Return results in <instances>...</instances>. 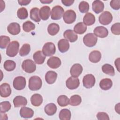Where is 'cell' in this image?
<instances>
[{"mask_svg":"<svg viewBox=\"0 0 120 120\" xmlns=\"http://www.w3.org/2000/svg\"><path fill=\"white\" fill-rule=\"evenodd\" d=\"M82 102V98L78 95L72 96L70 99L69 104L72 106H77L79 105Z\"/></svg>","mask_w":120,"mask_h":120,"instance_id":"35","label":"cell"},{"mask_svg":"<svg viewBox=\"0 0 120 120\" xmlns=\"http://www.w3.org/2000/svg\"><path fill=\"white\" fill-rule=\"evenodd\" d=\"M111 30L112 34L119 35L120 34V23L117 22L113 24L111 28Z\"/></svg>","mask_w":120,"mask_h":120,"instance_id":"44","label":"cell"},{"mask_svg":"<svg viewBox=\"0 0 120 120\" xmlns=\"http://www.w3.org/2000/svg\"><path fill=\"white\" fill-rule=\"evenodd\" d=\"M64 37L70 42H75L78 38L77 35L72 30H67L63 33Z\"/></svg>","mask_w":120,"mask_h":120,"instance_id":"21","label":"cell"},{"mask_svg":"<svg viewBox=\"0 0 120 120\" xmlns=\"http://www.w3.org/2000/svg\"><path fill=\"white\" fill-rule=\"evenodd\" d=\"M94 34L98 37L100 38H105L108 35V30L103 26H98L94 30Z\"/></svg>","mask_w":120,"mask_h":120,"instance_id":"12","label":"cell"},{"mask_svg":"<svg viewBox=\"0 0 120 120\" xmlns=\"http://www.w3.org/2000/svg\"><path fill=\"white\" fill-rule=\"evenodd\" d=\"M18 2L21 6L28 5L30 2V0H18Z\"/></svg>","mask_w":120,"mask_h":120,"instance_id":"48","label":"cell"},{"mask_svg":"<svg viewBox=\"0 0 120 120\" xmlns=\"http://www.w3.org/2000/svg\"><path fill=\"white\" fill-rule=\"evenodd\" d=\"M69 99L66 95H60L57 98V102L59 105L61 107L68 105L69 104Z\"/></svg>","mask_w":120,"mask_h":120,"instance_id":"37","label":"cell"},{"mask_svg":"<svg viewBox=\"0 0 120 120\" xmlns=\"http://www.w3.org/2000/svg\"><path fill=\"white\" fill-rule=\"evenodd\" d=\"M112 86V81L109 78H104L101 80L99 82L100 88L105 90H109Z\"/></svg>","mask_w":120,"mask_h":120,"instance_id":"27","label":"cell"},{"mask_svg":"<svg viewBox=\"0 0 120 120\" xmlns=\"http://www.w3.org/2000/svg\"><path fill=\"white\" fill-rule=\"evenodd\" d=\"M61 64V61L60 59L55 56H52L50 57L47 61V65L52 68L55 69L58 68Z\"/></svg>","mask_w":120,"mask_h":120,"instance_id":"13","label":"cell"},{"mask_svg":"<svg viewBox=\"0 0 120 120\" xmlns=\"http://www.w3.org/2000/svg\"><path fill=\"white\" fill-rule=\"evenodd\" d=\"M96 82L95 76L92 74H87L85 75L82 79L83 86L87 89H90L93 87Z\"/></svg>","mask_w":120,"mask_h":120,"instance_id":"8","label":"cell"},{"mask_svg":"<svg viewBox=\"0 0 120 120\" xmlns=\"http://www.w3.org/2000/svg\"><path fill=\"white\" fill-rule=\"evenodd\" d=\"M10 38L7 36H0V47L5 49L10 42Z\"/></svg>","mask_w":120,"mask_h":120,"instance_id":"42","label":"cell"},{"mask_svg":"<svg viewBox=\"0 0 120 120\" xmlns=\"http://www.w3.org/2000/svg\"><path fill=\"white\" fill-rule=\"evenodd\" d=\"M53 0H40V1L43 3V4H49L50 3H51L52 2Z\"/></svg>","mask_w":120,"mask_h":120,"instance_id":"51","label":"cell"},{"mask_svg":"<svg viewBox=\"0 0 120 120\" xmlns=\"http://www.w3.org/2000/svg\"><path fill=\"white\" fill-rule=\"evenodd\" d=\"M89 3L85 1H81L79 5V9L82 13L88 12L89 10Z\"/></svg>","mask_w":120,"mask_h":120,"instance_id":"43","label":"cell"},{"mask_svg":"<svg viewBox=\"0 0 120 120\" xmlns=\"http://www.w3.org/2000/svg\"><path fill=\"white\" fill-rule=\"evenodd\" d=\"M17 17L20 19H25L28 17V13L27 10L25 8H21L18 9L17 12Z\"/></svg>","mask_w":120,"mask_h":120,"instance_id":"39","label":"cell"},{"mask_svg":"<svg viewBox=\"0 0 120 120\" xmlns=\"http://www.w3.org/2000/svg\"><path fill=\"white\" fill-rule=\"evenodd\" d=\"M26 82L25 78L22 76H17L14 79L13 85L14 88L18 90L23 89L26 86Z\"/></svg>","mask_w":120,"mask_h":120,"instance_id":"7","label":"cell"},{"mask_svg":"<svg viewBox=\"0 0 120 120\" xmlns=\"http://www.w3.org/2000/svg\"><path fill=\"white\" fill-rule=\"evenodd\" d=\"M20 115L21 117L25 119L31 118L34 115V111L30 108L22 106L20 110Z\"/></svg>","mask_w":120,"mask_h":120,"instance_id":"16","label":"cell"},{"mask_svg":"<svg viewBox=\"0 0 120 120\" xmlns=\"http://www.w3.org/2000/svg\"><path fill=\"white\" fill-rule=\"evenodd\" d=\"M61 2L66 6H70L74 2V0H62Z\"/></svg>","mask_w":120,"mask_h":120,"instance_id":"47","label":"cell"},{"mask_svg":"<svg viewBox=\"0 0 120 120\" xmlns=\"http://www.w3.org/2000/svg\"><path fill=\"white\" fill-rule=\"evenodd\" d=\"M97 118L99 120H109L108 115L105 112H99L97 114Z\"/></svg>","mask_w":120,"mask_h":120,"instance_id":"45","label":"cell"},{"mask_svg":"<svg viewBox=\"0 0 120 120\" xmlns=\"http://www.w3.org/2000/svg\"><path fill=\"white\" fill-rule=\"evenodd\" d=\"M110 6L114 10H118L120 8V0H112L110 2Z\"/></svg>","mask_w":120,"mask_h":120,"instance_id":"46","label":"cell"},{"mask_svg":"<svg viewBox=\"0 0 120 120\" xmlns=\"http://www.w3.org/2000/svg\"><path fill=\"white\" fill-rule=\"evenodd\" d=\"M120 58H118L115 60V62H114L115 66L116 67V68L119 72H120V69H119V68H120Z\"/></svg>","mask_w":120,"mask_h":120,"instance_id":"49","label":"cell"},{"mask_svg":"<svg viewBox=\"0 0 120 120\" xmlns=\"http://www.w3.org/2000/svg\"><path fill=\"white\" fill-rule=\"evenodd\" d=\"M64 10L62 7L59 5L54 6L51 11V18L54 20H58L61 19L64 15Z\"/></svg>","mask_w":120,"mask_h":120,"instance_id":"5","label":"cell"},{"mask_svg":"<svg viewBox=\"0 0 120 120\" xmlns=\"http://www.w3.org/2000/svg\"><path fill=\"white\" fill-rule=\"evenodd\" d=\"M30 51V46L29 44H24L21 47L19 54L20 56L23 57L27 55Z\"/></svg>","mask_w":120,"mask_h":120,"instance_id":"40","label":"cell"},{"mask_svg":"<svg viewBox=\"0 0 120 120\" xmlns=\"http://www.w3.org/2000/svg\"><path fill=\"white\" fill-rule=\"evenodd\" d=\"M51 12L50 8L47 6H45L41 8L39 10V15L40 18L44 20H47L50 16Z\"/></svg>","mask_w":120,"mask_h":120,"instance_id":"19","label":"cell"},{"mask_svg":"<svg viewBox=\"0 0 120 120\" xmlns=\"http://www.w3.org/2000/svg\"><path fill=\"white\" fill-rule=\"evenodd\" d=\"M33 58L36 64L40 65L44 62L45 59V56L43 54L42 51H38L34 53Z\"/></svg>","mask_w":120,"mask_h":120,"instance_id":"22","label":"cell"},{"mask_svg":"<svg viewBox=\"0 0 120 120\" xmlns=\"http://www.w3.org/2000/svg\"><path fill=\"white\" fill-rule=\"evenodd\" d=\"M92 9L96 14H99L102 12L104 9V3L99 0H94L92 4Z\"/></svg>","mask_w":120,"mask_h":120,"instance_id":"23","label":"cell"},{"mask_svg":"<svg viewBox=\"0 0 120 120\" xmlns=\"http://www.w3.org/2000/svg\"><path fill=\"white\" fill-rule=\"evenodd\" d=\"M95 17L93 14L91 13H86L83 18V23L85 25L90 26L93 24L95 22Z\"/></svg>","mask_w":120,"mask_h":120,"instance_id":"26","label":"cell"},{"mask_svg":"<svg viewBox=\"0 0 120 120\" xmlns=\"http://www.w3.org/2000/svg\"><path fill=\"white\" fill-rule=\"evenodd\" d=\"M112 14L107 11L103 12L99 16L98 20L99 22L104 25L110 24L112 20Z\"/></svg>","mask_w":120,"mask_h":120,"instance_id":"9","label":"cell"},{"mask_svg":"<svg viewBox=\"0 0 120 120\" xmlns=\"http://www.w3.org/2000/svg\"><path fill=\"white\" fill-rule=\"evenodd\" d=\"M30 18L36 22H39L41 18L39 15V10L38 8H33L30 11Z\"/></svg>","mask_w":120,"mask_h":120,"instance_id":"31","label":"cell"},{"mask_svg":"<svg viewBox=\"0 0 120 120\" xmlns=\"http://www.w3.org/2000/svg\"><path fill=\"white\" fill-rule=\"evenodd\" d=\"M98 41L97 37L92 33H89L85 35L83 38V42L88 47H91L96 45Z\"/></svg>","mask_w":120,"mask_h":120,"instance_id":"4","label":"cell"},{"mask_svg":"<svg viewBox=\"0 0 120 120\" xmlns=\"http://www.w3.org/2000/svg\"><path fill=\"white\" fill-rule=\"evenodd\" d=\"M60 30V26L59 24L55 23L50 24L47 27V31L51 36L56 35Z\"/></svg>","mask_w":120,"mask_h":120,"instance_id":"32","label":"cell"},{"mask_svg":"<svg viewBox=\"0 0 120 120\" xmlns=\"http://www.w3.org/2000/svg\"><path fill=\"white\" fill-rule=\"evenodd\" d=\"M57 111V106L54 103H49L45 107V112L49 116L54 115Z\"/></svg>","mask_w":120,"mask_h":120,"instance_id":"30","label":"cell"},{"mask_svg":"<svg viewBox=\"0 0 120 120\" xmlns=\"http://www.w3.org/2000/svg\"><path fill=\"white\" fill-rule=\"evenodd\" d=\"M56 47L52 42L46 43L42 48V52L45 56H51L55 54Z\"/></svg>","mask_w":120,"mask_h":120,"instance_id":"6","label":"cell"},{"mask_svg":"<svg viewBox=\"0 0 120 120\" xmlns=\"http://www.w3.org/2000/svg\"><path fill=\"white\" fill-rule=\"evenodd\" d=\"M0 96L3 98L9 97L11 94V89L9 84L3 83L0 86Z\"/></svg>","mask_w":120,"mask_h":120,"instance_id":"15","label":"cell"},{"mask_svg":"<svg viewBox=\"0 0 120 120\" xmlns=\"http://www.w3.org/2000/svg\"><path fill=\"white\" fill-rule=\"evenodd\" d=\"M67 87L70 90H74L77 88L80 85V81L77 77H70L66 82Z\"/></svg>","mask_w":120,"mask_h":120,"instance_id":"11","label":"cell"},{"mask_svg":"<svg viewBox=\"0 0 120 120\" xmlns=\"http://www.w3.org/2000/svg\"><path fill=\"white\" fill-rule=\"evenodd\" d=\"M42 85L41 79L38 76H32L29 80V88L31 90L36 91L39 90Z\"/></svg>","mask_w":120,"mask_h":120,"instance_id":"1","label":"cell"},{"mask_svg":"<svg viewBox=\"0 0 120 120\" xmlns=\"http://www.w3.org/2000/svg\"><path fill=\"white\" fill-rule=\"evenodd\" d=\"M13 104L15 107H19L21 106H24L27 104V99L23 96H16L13 99Z\"/></svg>","mask_w":120,"mask_h":120,"instance_id":"18","label":"cell"},{"mask_svg":"<svg viewBox=\"0 0 120 120\" xmlns=\"http://www.w3.org/2000/svg\"><path fill=\"white\" fill-rule=\"evenodd\" d=\"M0 113H5L11 109V105L9 101H3L0 103Z\"/></svg>","mask_w":120,"mask_h":120,"instance_id":"41","label":"cell"},{"mask_svg":"<svg viewBox=\"0 0 120 120\" xmlns=\"http://www.w3.org/2000/svg\"><path fill=\"white\" fill-rule=\"evenodd\" d=\"M82 65L78 63L74 64L70 68V73L72 77H78L82 72Z\"/></svg>","mask_w":120,"mask_h":120,"instance_id":"14","label":"cell"},{"mask_svg":"<svg viewBox=\"0 0 120 120\" xmlns=\"http://www.w3.org/2000/svg\"><path fill=\"white\" fill-rule=\"evenodd\" d=\"M57 74L53 71H48L45 75V80L46 82L49 84H53L56 80Z\"/></svg>","mask_w":120,"mask_h":120,"instance_id":"24","label":"cell"},{"mask_svg":"<svg viewBox=\"0 0 120 120\" xmlns=\"http://www.w3.org/2000/svg\"><path fill=\"white\" fill-rule=\"evenodd\" d=\"M59 116L60 120H70L71 117V113L69 110L63 109L60 111Z\"/></svg>","mask_w":120,"mask_h":120,"instance_id":"33","label":"cell"},{"mask_svg":"<svg viewBox=\"0 0 120 120\" xmlns=\"http://www.w3.org/2000/svg\"><path fill=\"white\" fill-rule=\"evenodd\" d=\"M59 50L62 53L68 51L69 48V43L66 39H61L58 43Z\"/></svg>","mask_w":120,"mask_h":120,"instance_id":"20","label":"cell"},{"mask_svg":"<svg viewBox=\"0 0 120 120\" xmlns=\"http://www.w3.org/2000/svg\"><path fill=\"white\" fill-rule=\"evenodd\" d=\"M120 103H118L115 106V110L118 114H120Z\"/></svg>","mask_w":120,"mask_h":120,"instance_id":"50","label":"cell"},{"mask_svg":"<svg viewBox=\"0 0 120 120\" xmlns=\"http://www.w3.org/2000/svg\"><path fill=\"white\" fill-rule=\"evenodd\" d=\"M22 68L25 72L32 73L35 71L36 69V65L32 60L27 59L24 60L22 62Z\"/></svg>","mask_w":120,"mask_h":120,"instance_id":"3","label":"cell"},{"mask_svg":"<svg viewBox=\"0 0 120 120\" xmlns=\"http://www.w3.org/2000/svg\"><path fill=\"white\" fill-rule=\"evenodd\" d=\"M7 30L11 35H16L20 32V26L16 22H12L8 26Z\"/></svg>","mask_w":120,"mask_h":120,"instance_id":"17","label":"cell"},{"mask_svg":"<svg viewBox=\"0 0 120 120\" xmlns=\"http://www.w3.org/2000/svg\"><path fill=\"white\" fill-rule=\"evenodd\" d=\"M23 30L26 32H29L35 29V25L32 22L27 21L24 22L22 25Z\"/></svg>","mask_w":120,"mask_h":120,"instance_id":"38","label":"cell"},{"mask_svg":"<svg viewBox=\"0 0 120 120\" xmlns=\"http://www.w3.org/2000/svg\"><path fill=\"white\" fill-rule=\"evenodd\" d=\"M87 27L82 22L77 23L74 27V31L78 34H82L86 31Z\"/></svg>","mask_w":120,"mask_h":120,"instance_id":"29","label":"cell"},{"mask_svg":"<svg viewBox=\"0 0 120 120\" xmlns=\"http://www.w3.org/2000/svg\"><path fill=\"white\" fill-rule=\"evenodd\" d=\"M4 68L8 71H13L16 67V64L15 61L12 60H7L4 63Z\"/></svg>","mask_w":120,"mask_h":120,"instance_id":"36","label":"cell"},{"mask_svg":"<svg viewBox=\"0 0 120 120\" xmlns=\"http://www.w3.org/2000/svg\"><path fill=\"white\" fill-rule=\"evenodd\" d=\"M101 58V53L98 50L92 51L89 54V59L92 63L98 62Z\"/></svg>","mask_w":120,"mask_h":120,"instance_id":"25","label":"cell"},{"mask_svg":"<svg viewBox=\"0 0 120 120\" xmlns=\"http://www.w3.org/2000/svg\"><path fill=\"white\" fill-rule=\"evenodd\" d=\"M19 43L17 41H13L8 45L6 50V54L11 57L16 56L19 51Z\"/></svg>","mask_w":120,"mask_h":120,"instance_id":"2","label":"cell"},{"mask_svg":"<svg viewBox=\"0 0 120 120\" xmlns=\"http://www.w3.org/2000/svg\"><path fill=\"white\" fill-rule=\"evenodd\" d=\"M102 71L108 75L114 76L115 75V70L114 68L110 64H105L102 67Z\"/></svg>","mask_w":120,"mask_h":120,"instance_id":"34","label":"cell"},{"mask_svg":"<svg viewBox=\"0 0 120 120\" xmlns=\"http://www.w3.org/2000/svg\"><path fill=\"white\" fill-rule=\"evenodd\" d=\"M76 17V15L75 11L72 9L67 10L63 15V20L67 24L73 23L75 21Z\"/></svg>","mask_w":120,"mask_h":120,"instance_id":"10","label":"cell"},{"mask_svg":"<svg viewBox=\"0 0 120 120\" xmlns=\"http://www.w3.org/2000/svg\"><path fill=\"white\" fill-rule=\"evenodd\" d=\"M30 102L33 106H39L43 102V98L39 94H34L31 97Z\"/></svg>","mask_w":120,"mask_h":120,"instance_id":"28","label":"cell"}]
</instances>
